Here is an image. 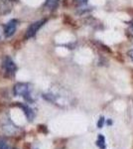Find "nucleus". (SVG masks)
Here are the masks:
<instances>
[{
    "mask_svg": "<svg viewBox=\"0 0 133 149\" xmlns=\"http://www.w3.org/2000/svg\"><path fill=\"white\" fill-rule=\"evenodd\" d=\"M130 31H131V33L133 34V23L131 24V26H130Z\"/></svg>",
    "mask_w": 133,
    "mask_h": 149,
    "instance_id": "f8f14e48",
    "label": "nucleus"
},
{
    "mask_svg": "<svg viewBox=\"0 0 133 149\" xmlns=\"http://www.w3.org/2000/svg\"><path fill=\"white\" fill-rule=\"evenodd\" d=\"M16 28H17V20L12 19L11 21H9L6 24L5 27H4V35H5V37L9 38L11 36H13L16 31Z\"/></svg>",
    "mask_w": 133,
    "mask_h": 149,
    "instance_id": "20e7f679",
    "label": "nucleus"
},
{
    "mask_svg": "<svg viewBox=\"0 0 133 149\" xmlns=\"http://www.w3.org/2000/svg\"><path fill=\"white\" fill-rule=\"evenodd\" d=\"M0 149H8V146H7L5 141L0 140Z\"/></svg>",
    "mask_w": 133,
    "mask_h": 149,
    "instance_id": "1a4fd4ad",
    "label": "nucleus"
},
{
    "mask_svg": "<svg viewBox=\"0 0 133 149\" xmlns=\"http://www.w3.org/2000/svg\"><path fill=\"white\" fill-rule=\"evenodd\" d=\"M78 3H81V4H84V3H86V1L88 0H76Z\"/></svg>",
    "mask_w": 133,
    "mask_h": 149,
    "instance_id": "9d476101",
    "label": "nucleus"
},
{
    "mask_svg": "<svg viewBox=\"0 0 133 149\" xmlns=\"http://www.w3.org/2000/svg\"><path fill=\"white\" fill-rule=\"evenodd\" d=\"M128 55H129L130 59H131V60H132V62H133V50H131V51H129V53H128Z\"/></svg>",
    "mask_w": 133,
    "mask_h": 149,
    "instance_id": "9b49d317",
    "label": "nucleus"
},
{
    "mask_svg": "<svg viewBox=\"0 0 133 149\" xmlns=\"http://www.w3.org/2000/svg\"><path fill=\"white\" fill-rule=\"evenodd\" d=\"M2 66H3L4 70L6 71V73L8 74H10V76H13L17 70L15 63H14L10 58H8V57H6L5 59H4L3 65H2Z\"/></svg>",
    "mask_w": 133,
    "mask_h": 149,
    "instance_id": "7ed1b4c3",
    "label": "nucleus"
},
{
    "mask_svg": "<svg viewBox=\"0 0 133 149\" xmlns=\"http://www.w3.org/2000/svg\"><path fill=\"white\" fill-rule=\"evenodd\" d=\"M14 95H23L26 100H31V98L29 97H30V93H29V88L27 85L25 84H18V85L15 86L14 88Z\"/></svg>",
    "mask_w": 133,
    "mask_h": 149,
    "instance_id": "f03ea898",
    "label": "nucleus"
},
{
    "mask_svg": "<svg viewBox=\"0 0 133 149\" xmlns=\"http://www.w3.org/2000/svg\"><path fill=\"white\" fill-rule=\"evenodd\" d=\"M103 123H104V118L101 116L100 118V120H98V122H97V127H98V128H101V127L103 126Z\"/></svg>",
    "mask_w": 133,
    "mask_h": 149,
    "instance_id": "6e6552de",
    "label": "nucleus"
},
{
    "mask_svg": "<svg viewBox=\"0 0 133 149\" xmlns=\"http://www.w3.org/2000/svg\"><path fill=\"white\" fill-rule=\"evenodd\" d=\"M96 145H97L98 148L100 149H105L106 145H105V138L102 134H100L97 137V140H96Z\"/></svg>",
    "mask_w": 133,
    "mask_h": 149,
    "instance_id": "423d86ee",
    "label": "nucleus"
},
{
    "mask_svg": "<svg viewBox=\"0 0 133 149\" xmlns=\"http://www.w3.org/2000/svg\"><path fill=\"white\" fill-rule=\"evenodd\" d=\"M18 105L24 110V113H25V115L27 116V118L29 119V120H32L33 117H34L33 110L31 109L30 107H28V105H24V104H18Z\"/></svg>",
    "mask_w": 133,
    "mask_h": 149,
    "instance_id": "39448f33",
    "label": "nucleus"
},
{
    "mask_svg": "<svg viewBox=\"0 0 133 149\" xmlns=\"http://www.w3.org/2000/svg\"><path fill=\"white\" fill-rule=\"evenodd\" d=\"M58 3H59V0H46L45 6L50 9H53L57 7Z\"/></svg>",
    "mask_w": 133,
    "mask_h": 149,
    "instance_id": "0eeeda50",
    "label": "nucleus"
},
{
    "mask_svg": "<svg viewBox=\"0 0 133 149\" xmlns=\"http://www.w3.org/2000/svg\"><path fill=\"white\" fill-rule=\"evenodd\" d=\"M46 19H44V20H40V21H37V22L33 23L30 25V27L28 28V30L26 31V35H25V38H31L33 37V36L36 35V33L38 32V30L42 27L43 25L46 23Z\"/></svg>",
    "mask_w": 133,
    "mask_h": 149,
    "instance_id": "f257e3e1",
    "label": "nucleus"
}]
</instances>
